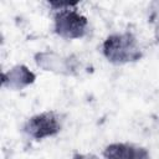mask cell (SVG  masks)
I'll return each instance as SVG.
<instances>
[{
    "mask_svg": "<svg viewBox=\"0 0 159 159\" xmlns=\"http://www.w3.org/2000/svg\"><path fill=\"white\" fill-rule=\"evenodd\" d=\"M35 80H36V75L32 71H30L25 65H16L9 71L2 73L1 83L6 88L20 91L32 84Z\"/></svg>",
    "mask_w": 159,
    "mask_h": 159,
    "instance_id": "cell-6",
    "label": "cell"
},
{
    "mask_svg": "<svg viewBox=\"0 0 159 159\" xmlns=\"http://www.w3.org/2000/svg\"><path fill=\"white\" fill-rule=\"evenodd\" d=\"M36 65L45 70L61 75H72L76 66L71 57H62L52 51H42L35 55Z\"/></svg>",
    "mask_w": 159,
    "mask_h": 159,
    "instance_id": "cell-4",
    "label": "cell"
},
{
    "mask_svg": "<svg viewBox=\"0 0 159 159\" xmlns=\"http://www.w3.org/2000/svg\"><path fill=\"white\" fill-rule=\"evenodd\" d=\"M152 9V15H150V21L154 22L155 25V37L159 41V2H154Z\"/></svg>",
    "mask_w": 159,
    "mask_h": 159,
    "instance_id": "cell-7",
    "label": "cell"
},
{
    "mask_svg": "<svg viewBox=\"0 0 159 159\" xmlns=\"http://www.w3.org/2000/svg\"><path fill=\"white\" fill-rule=\"evenodd\" d=\"M72 159H99L94 154H82V153H75Z\"/></svg>",
    "mask_w": 159,
    "mask_h": 159,
    "instance_id": "cell-8",
    "label": "cell"
},
{
    "mask_svg": "<svg viewBox=\"0 0 159 159\" xmlns=\"http://www.w3.org/2000/svg\"><path fill=\"white\" fill-rule=\"evenodd\" d=\"M103 159H150L147 148L132 143H112L103 150Z\"/></svg>",
    "mask_w": 159,
    "mask_h": 159,
    "instance_id": "cell-5",
    "label": "cell"
},
{
    "mask_svg": "<svg viewBox=\"0 0 159 159\" xmlns=\"http://www.w3.org/2000/svg\"><path fill=\"white\" fill-rule=\"evenodd\" d=\"M102 53L113 65L137 62L143 57V51L132 32L109 35L102 43Z\"/></svg>",
    "mask_w": 159,
    "mask_h": 159,
    "instance_id": "cell-1",
    "label": "cell"
},
{
    "mask_svg": "<svg viewBox=\"0 0 159 159\" xmlns=\"http://www.w3.org/2000/svg\"><path fill=\"white\" fill-rule=\"evenodd\" d=\"M88 20L75 7L60 10L53 16V31L65 40L81 39L87 34Z\"/></svg>",
    "mask_w": 159,
    "mask_h": 159,
    "instance_id": "cell-2",
    "label": "cell"
},
{
    "mask_svg": "<svg viewBox=\"0 0 159 159\" xmlns=\"http://www.w3.org/2000/svg\"><path fill=\"white\" fill-rule=\"evenodd\" d=\"M62 122L60 116L53 111H46L30 117L24 124V132L35 140L53 137L60 133Z\"/></svg>",
    "mask_w": 159,
    "mask_h": 159,
    "instance_id": "cell-3",
    "label": "cell"
}]
</instances>
